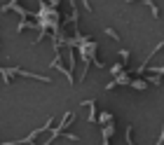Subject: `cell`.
<instances>
[{"mask_svg":"<svg viewBox=\"0 0 164 145\" xmlns=\"http://www.w3.org/2000/svg\"><path fill=\"white\" fill-rule=\"evenodd\" d=\"M106 33H108V35H110V38H115V40H120V35H117V33H115V31H113V28H108V31H106Z\"/></svg>","mask_w":164,"mask_h":145,"instance_id":"obj_1","label":"cell"}]
</instances>
